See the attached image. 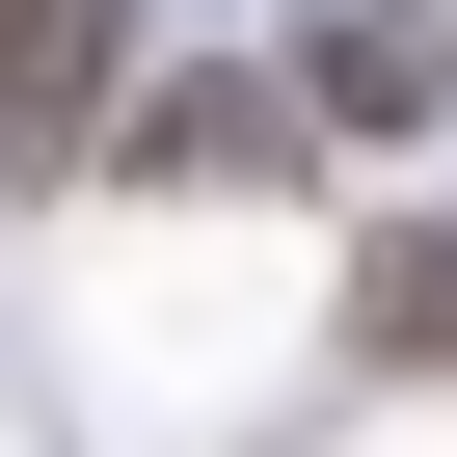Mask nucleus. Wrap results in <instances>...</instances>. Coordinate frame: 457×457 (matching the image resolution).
Here are the masks:
<instances>
[{"label":"nucleus","mask_w":457,"mask_h":457,"mask_svg":"<svg viewBox=\"0 0 457 457\" xmlns=\"http://www.w3.org/2000/svg\"><path fill=\"white\" fill-rule=\"evenodd\" d=\"M108 108H135V0H0V162L81 188V162H108Z\"/></svg>","instance_id":"f257e3e1"},{"label":"nucleus","mask_w":457,"mask_h":457,"mask_svg":"<svg viewBox=\"0 0 457 457\" xmlns=\"http://www.w3.org/2000/svg\"><path fill=\"white\" fill-rule=\"evenodd\" d=\"M270 108H296V135H430V108H457V0H323Z\"/></svg>","instance_id":"f03ea898"},{"label":"nucleus","mask_w":457,"mask_h":457,"mask_svg":"<svg viewBox=\"0 0 457 457\" xmlns=\"http://www.w3.org/2000/svg\"><path fill=\"white\" fill-rule=\"evenodd\" d=\"M350 350H377V377H430V350H457V215H377V270H350Z\"/></svg>","instance_id":"7ed1b4c3"},{"label":"nucleus","mask_w":457,"mask_h":457,"mask_svg":"<svg viewBox=\"0 0 457 457\" xmlns=\"http://www.w3.org/2000/svg\"><path fill=\"white\" fill-rule=\"evenodd\" d=\"M108 135H135V162H162V188H243V162H270V135H296V108H243V81H162V108H108Z\"/></svg>","instance_id":"20e7f679"}]
</instances>
